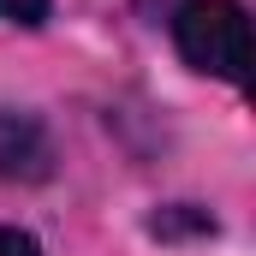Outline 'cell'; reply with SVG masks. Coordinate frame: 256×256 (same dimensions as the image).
Segmentation results:
<instances>
[{
  "instance_id": "1",
  "label": "cell",
  "mask_w": 256,
  "mask_h": 256,
  "mask_svg": "<svg viewBox=\"0 0 256 256\" xmlns=\"http://www.w3.org/2000/svg\"><path fill=\"white\" fill-rule=\"evenodd\" d=\"M167 30L191 72L232 84V90L250 84V18L238 0H179Z\"/></svg>"
},
{
  "instance_id": "2",
  "label": "cell",
  "mask_w": 256,
  "mask_h": 256,
  "mask_svg": "<svg viewBox=\"0 0 256 256\" xmlns=\"http://www.w3.org/2000/svg\"><path fill=\"white\" fill-rule=\"evenodd\" d=\"M60 167L54 131L30 108H0V185H48Z\"/></svg>"
},
{
  "instance_id": "3",
  "label": "cell",
  "mask_w": 256,
  "mask_h": 256,
  "mask_svg": "<svg viewBox=\"0 0 256 256\" xmlns=\"http://www.w3.org/2000/svg\"><path fill=\"white\" fill-rule=\"evenodd\" d=\"M149 232H155V238H185V232L208 238V232H214V214H202L196 202H173V208H161V214L149 220Z\"/></svg>"
},
{
  "instance_id": "4",
  "label": "cell",
  "mask_w": 256,
  "mask_h": 256,
  "mask_svg": "<svg viewBox=\"0 0 256 256\" xmlns=\"http://www.w3.org/2000/svg\"><path fill=\"white\" fill-rule=\"evenodd\" d=\"M54 18V0H0V24L12 30H42Z\"/></svg>"
},
{
  "instance_id": "5",
  "label": "cell",
  "mask_w": 256,
  "mask_h": 256,
  "mask_svg": "<svg viewBox=\"0 0 256 256\" xmlns=\"http://www.w3.org/2000/svg\"><path fill=\"white\" fill-rule=\"evenodd\" d=\"M0 256H42V238L30 226H0Z\"/></svg>"
}]
</instances>
